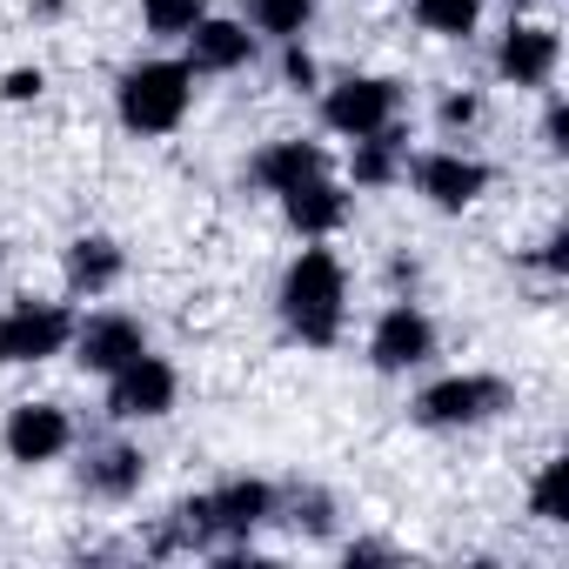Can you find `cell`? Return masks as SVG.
Here are the masks:
<instances>
[{"instance_id": "6da1fadb", "label": "cell", "mask_w": 569, "mask_h": 569, "mask_svg": "<svg viewBox=\"0 0 569 569\" xmlns=\"http://www.w3.org/2000/svg\"><path fill=\"white\" fill-rule=\"evenodd\" d=\"M342 316H349V281H342V261L329 248H302L281 274V322H289L309 349H336L342 336Z\"/></svg>"}, {"instance_id": "7a4b0ae2", "label": "cell", "mask_w": 569, "mask_h": 569, "mask_svg": "<svg viewBox=\"0 0 569 569\" xmlns=\"http://www.w3.org/2000/svg\"><path fill=\"white\" fill-rule=\"evenodd\" d=\"M188 101H194L188 61H141V68H128L121 88H114L121 128H134V134H174L181 114H188Z\"/></svg>"}, {"instance_id": "3957f363", "label": "cell", "mask_w": 569, "mask_h": 569, "mask_svg": "<svg viewBox=\"0 0 569 569\" xmlns=\"http://www.w3.org/2000/svg\"><path fill=\"white\" fill-rule=\"evenodd\" d=\"M509 402L516 396H509L502 376H442V382H429L416 396V422L422 429H476V422L502 416Z\"/></svg>"}, {"instance_id": "277c9868", "label": "cell", "mask_w": 569, "mask_h": 569, "mask_svg": "<svg viewBox=\"0 0 569 569\" xmlns=\"http://www.w3.org/2000/svg\"><path fill=\"white\" fill-rule=\"evenodd\" d=\"M74 342V316L61 302H14L0 316V362L8 369H28V362H48Z\"/></svg>"}, {"instance_id": "5b68a950", "label": "cell", "mask_w": 569, "mask_h": 569, "mask_svg": "<svg viewBox=\"0 0 569 569\" xmlns=\"http://www.w3.org/2000/svg\"><path fill=\"white\" fill-rule=\"evenodd\" d=\"M396 114H402V88L382 81V74H356V81H336V88L322 94V121H329L336 134H349V141L389 128Z\"/></svg>"}, {"instance_id": "8992f818", "label": "cell", "mask_w": 569, "mask_h": 569, "mask_svg": "<svg viewBox=\"0 0 569 569\" xmlns=\"http://www.w3.org/2000/svg\"><path fill=\"white\" fill-rule=\"evenodd\" d=\"M174 369L161 362V356H128L114 376H108V416L114 422H148V416H168L174 409Z\"/></svg>"}, {"instance_id": "52a82bcc", "label": "cell", "mask_w": 569, "mask_h": 569, "mask_svg": "<svg viewBox=\"0 0 569 569\" xmlns=\"http://www.w3.org/2000/svg\"><path fill=\"white\" fill-rule=\"evenodd\" d=\"M201 502H208V522H214V556L221 549H241L261 522H274V489L254 482V476H234V482L208 489Z\"/></svg>"}, {"instance_id": "ba28073f", "label": "cell", "mask_w": 569, "mask_h": 569, "mask_svg": "<svg viewBox=\"0 0 569 569\" xmlns=\"http://www.w3.org/2000/svg\"><path fill=\"white\" fill-rule=\"evenodd\" d=\"M429 356H436V329H429V316H422L416 302L382 309V322H376V336H369V362H376L382 376H409V369H422Z\"/></svg>"}, {"instance_id": "9c48e42d", "label": "cell", "mask_w": 569, "mask_h": 569, "mask_svg": "<svg viewBox=\"0 0 569 569\" xmlns=\"http://www.w3.org/2000/svg\"><path fill=\"white\" fill-rule=\"evenodd\" d=\"M416 188L429 194V208H442V214H462L482 188H489V168L476 161V154H456V148H436V154H422L416 161Z\"/></svg>"}, {"instance_id": "30bf717a", "label": "cell", "mask_w": 569, "mask_h": 569, "mask_svg": "<svg viewBox=\"0 0 569 569\" xmlns=\"http://www.w3.org/2000/svg\"><path fill=\"white\" fill-rule=\"evenodd\" d=\"M0 442H8V456L14 462H54L68 442H74V422H68V409H54V402H21L14 416H8V429H0Z\"/></svg>"}, {"instance_id": "8fae6325", "label": "cell", "mask_w": 569, "mask_h": 569, "mask_svg": "<svg viewBox=\"0 0 569 569\" xmlns=\"http://www.w3.org/2000/svg\"><path fill=\"white\" fill-rule=\"evenodd\" d=\"M141 349H148V336H141L134 316H88V322H74V362L94 369V376H114Z\"/></svg>"}, {"instance_id": "7c38bea8", "label": "cell", "mask_w": 569, "mask_h": 569, "mask_svg": "<svg viewBox=\"0 0 569 569\" xmlns=\"http://www.w3.org/2000/svg\"><path fill=\"white\" fill-rule=\"evenodd\" d=\"M181 41H188V74H234V68L254 61V34L241 21H208L201 14Z\"/></svg>"}, {"instance_id": "4fadbf2b", "label": "cell", "mask_w": 569, "mask_h": 569, "mask_svg": "<svg viewBox=\"0 0 569 569\" xmlns=\"http://www.w3.org/2000/svg\"><path fill=\"white\" fill-rule=\"evenodd\" d=\"M141 556H154V562H168V556H214V522H208V502L201 496H188V502H174L148 536H141Z\"/></svg>"}, {"instance_id": "5bb4252c", "label": "cell", "mask_w": 569, "mask_h": 569, "mask_svg": "<svg viewBox=\"0 0 569 569\" xmlns=\"http://www.w3.org/2000/svg\"><path fill=\"white\" fill-rule=\"evenodd\" d=\"M556 54H562V41L549 28H509L502 48H496V74L516 81V88H542L556 74Z\"/></svg>"}, {"instance_id": "9a60e30c", "label": "cell", "mask_w": 569, "mask_h": 569, "mask_svg": "<svg viewBox=\"0 0 569 569\" xmlns=\"http://www.w3.org/2000/svg\"><path fill=\"white\" fill-rule=\"evenodd\" d=\"M141 482H148V456L128 449V442H101V449H88V462H81V489L101 496V502H128Z\"/></svg>"}, {"instance_id": "2e32d148", "label": "cell", "mask_w": 569, "mask_h": 569, "mask_svg": "<svg viewBox=\"0 0 569 569\" xmlns=\"http://www.w3.org/2000/svg\"><path fill=\"white\" fill-rule=\"evenodd\" d=\"M281 208H289V221L316 241V234H336L342 221H349V194L329 181V168L322 174H309V181H296L289 194H281Z\"/></svg>"}, {"instance_id": "e0dca14e", "label": "cell", "mask_w": 569, "mask_h": 569, "mask_svg": "<svg viewBox=\"0 0 569 569\" xmlns=\"http://www.w3.org/2000/svg\"><path fill=\"white\" fill-rule=\"evenodd\" d=\"M322 168H329V154H322L316 141H268V148L254 154V181L274 188V194H289L296 181H309V174H322Z\"/></svg>"}, {"instance_id": "ac0fdd59", "label": "cell", "mask_w": 569, "mask_h": 569, "mask_svg": "<svg viewBox=\"0 0 569 569\" xmlns=\"http://www.w3.org/2000/svg\"><path fill=\"white\" fill-rule=\"evenodd\" d=\"M114 281H121V248L108 234H81L68 248V289L74 296H108Z\"/></svg>"}, {"instance_id": "d6986e66", "label": "cell", "mask_w": 569, "mask_h": 569, "mask_svg": "<svg viewBox=\"0 0 569 569\" xmlns=\"http://www.w3.org/2000/svg\"><path fill=\"white\" fill-rule=\"evenodd\" d=\"M349 168H356V181H362V188H389V181L409 168V134H402L396 121H389V128H376V134H362Z\"/></svg>"}, {"instance_id": "ffe728a7", "label": "cell", "mask_w": 569, "mask_h": 569, "mask_svg": "<svg viewBox=\"0 0 569 569\" xmlns=\"http://www.w3.org/2000/svg\"><path fill=\"white\" fill-rule=\"evenodd\" d=\"M476 0H416V28L422 34H442V41H469L476 34Z\"/></svg>"}, {"instance_id": "44dd1931", "label": "cell", "mask_w": 569, "mask_h": 569, "mask_svg": "<svg viewBox=\"0 0 569 569\" xmlns=\"http://www.w3.org/2000/svg\"><path fill=\"white\" fill-rule=\"evenodd\" d=\"M316 14V0H248V21L254 34H274V41H296Z\"/></svg>"}, {"instance_id": "7402d4cb", "label": "cell", "mask_w": 569, "mask_h": 569, "mask_svg": "<svg viewBox=\"0 0 569 569\" xmlns=\"http://www.w3.org/2000/svg\"><path fill=\"white\" fill-rule=\"evenodd\" d=\"M208 8L201 0H141V21H148V34H168V41H181L194 21H201Z\"/></svg>"}, {"instance_id": "603a6c76", "label": "cell", "mask_w": 569, "mask_h": 569, "mask_svg": "<svg viewBox=\"0 0 569 569\" xmlns=\"http://www.w3.org/2000/svg\"><path fill=\"white\" fill-rule=\"evenodd\" d=\"M529 509H536L542 522H562V462H542V476H536V489H529Z\"/></svg>"}, {"instance_id": "cb8c5ba5", "label": "cell", "mask_w": 569, "mask_h": 569, "mask_svg": "<svg viewBox=\"0 0 569 569\" xmlns=\"http://www.w3.org/2000/svg\"><path fill=\"white\" fill-rule=\"evenodd\" d=\"M289 509H296L289 522H296V529H309V536H329V522H336V509H329V496H322V489H296V502H289Z\"/></svg>"}, {"instance_id": "d4e9b609", "label": "cell", "mask_w": 569, "mask_h": 569, "mask_svg": "<svg viewBox=\"0 0 569 569\" xmlns=\"http://www.w3.org/2000/svg\"><path fill=\"white\" fill-rule=\"evenodd\" d=\"M542 148L549 154H569V108L562 101H549V114H542Z\"/></svg>"}, {"instance_id": "484cf974", "label": "cell", "mask_w": 569, "mask_h": 569, "mask_svg": "<svg viewBox=\"0 0 569 569\" xmlns=\"http://www.w3.org/2000/svg\"><path fill=\"white\" fill-rule=\"evenodd\" d=\"M436 114H442V128H449V134H456V128H469V121H476V114H482V101H476V94H449V101H442V108H436Z\"/></svg>"}, {"instance_id": "4316f807", "label": "cell", "mask_w": 569, "mask_h": 569, "mask_svg": "<svg viewBox=\"0 0 569 569\" xmlns=\"http://www.w3.org/2000/svg\"><path fill=\"white\" fill-rule=\"evenodd\" d=\"M281 74H289L296 88H316V61H309V54H302L296 41H289V54H281Z\"/></svg>"}, {"instance_id": "83f0119b", "label": "cell", "mask_w": 569, "mask_h": 569, "mask_svg": "<svg viewBox=\"0 0 569 569\" xmlns=\"http://www.w3.org/2000/svg\"><path fill=\"white\" fill-rule=\"evenodd\" d=\"M41 88H48V81H41V68H14V74H8V101H34Z\"/></svg>"}, {"instance_id": "f1b7e54d", "label": "cell", "mask_w": 569, "mask_h": 569, "mask_svg": "<svg viewBox=\"0 0 569 569\" xmlns=\"http://www.w3.org/2000/svg\"><path fill=\"white\" fill-rule=\"evenodd\" d=\"M542 268H549V274H562V268H569V234H562V228L542 241Z\"/></svg>"}, {"instance_id": "f546056e", "label": "cell", "mask_w": 569, "mask_h": 569, "mask_svg": "<svg viewBox=\"0 0 569 569\" xmlns=\"http://www.w3.org/2000/svg\"><path fill=\"white\" fill-rule=\"evenodd\" d=\"M349 562H396L389 542H349Z\"/></svg>"}]
</instances>
